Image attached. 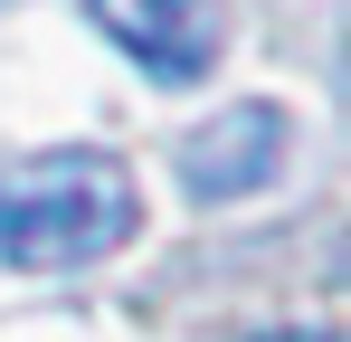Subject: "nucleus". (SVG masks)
<instances>
[{
	"label": "nucleus",
	"mask_w": 351,
	"mask_h": 342,
	"mask_svg": "<svg viewBox=\"0 0 351 342\" xmlns=\"http://www.w3.org/2000/svg\"><path fill=\"white\" fill-rule=\"evenodd\" d=\"M86 29H105L152 86H199L228 48L219 0H86Z\"/></svg>",
	"instance_id": "7ed1b4c3"
},
{
	"label": "nucleus",
	"mask_w": 351,
	"mask_h": 342,
	"mask_svg": "<svg viewBox=\"0 0 351 342\" xmlns=\"http://www.w3.org/2000/svg\"><path fill=\"white\" fill-rule=\"evenodd\" d=\"M294 152V114L285 105H219L199 133H180V190L199 200V209H228V200H247V190H266L276 171H285Z\"/></svg>",
	"instance_id": "f03ea898"
},
{
	"label": "nucleus",
	"mask_w": 351,
	"mask_h": 342,
	"mask_svg": "<svg viewBox=\"0 0 351 342\" xmlns=\"http://www.w3.org/2000/svg\"><path fill=\"white\" fill-rule=\"evenodd\" d=\"M266 342H332V333H313V323H294V333H266Z\"/></svg>",
	"instance_id": "20e7f679"
},
{
	"label": "nucleus",
	"mask_w": 351,
	"mask_h": 342,
	"mask_svg": "<svg viewBox=\"0 0 351 342\" xmlns=\"http://www.w3.org/2000/svg\"><path fill=\"white\" fill-rule=\"evenodd\" d=\"M0 10H10V0H0Z\"/></svg>",
	"instance_id": "39448f33"
},
{
	"label": "nucleus",
	"mask_w": 351,
	"mask_h": 342,
	"mask_svg": "<svg viewBox=\"0 0 351 342\" xmlns=\"http://www.w3.org/2000/svg\"><path fill=\"white\" fill-rule=\"evenodd\" d=\"M133 238H143V181L123 152L58 143V152H29L0 171V266L76 276V266H105Z\"/></svg>",
	"instance_id": "f257e3e1"
}]
</instances>
